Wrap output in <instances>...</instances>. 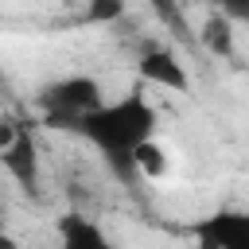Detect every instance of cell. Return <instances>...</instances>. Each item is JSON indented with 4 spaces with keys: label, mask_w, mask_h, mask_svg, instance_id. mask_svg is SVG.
I'll return each instance as SVG.
<instances>
[{
    "label": "cell",
    "mask_w": 249,
    "mask_h": 249,
    "mask_svg": "<svg viewBox=\"0 0 249 249\" xmlns=\"http://www.w3.org/2000/svg\"><path fill=\"white\" fill-rule=\"evenodd\" d=\"M70 132H78L86 144L97 148V156L121 175H136V152L156 140V105L144 93H128L121 101H105L97 113L82 117Z\"/></svg>",
    "instance_id": "6da1fadb"
},
{
    "label": "cell",
    "mask_w": 249,
    "mask_h": 249,
    "mask_svg": "<svg viewBox=\"0 0 249 249\" xmlns=\"http://www.w3.org/2000/svg\"><path fill=\"white\" fill-rule=\"evenodd\" d=\"M35 105H39V113H43L54 128H74L82 117L97 113L105 101H101V82H97V78H89V74H70V78L47 82V86L35 93Z\"/></svg>",
    "instance_id": "7a4b0ae2"
},
{
    "label": "cell",
    "mask_w": 249,
    "mask_h": 249,
    "mask_svg": "<svg viewBox=\"0 0 249 249\" xmlns=\"http://www.w3.org/2000/svg\"><path fill=\"white\" fill-rule=\"evenodd\" d=\"M198 249H249V210H218L191 226Z\"/></svg>",
    "instance_id": "3957f363"
},
{
    "label": "cell",
    "mask_w": 249,
    "mask_h": 249,
    "mask_svg": "<svg viewBox=\"0 0 249 249\" xmlns=\"http://www.w3.org/2000/svg\"><path fill=\"white\" fill-rule=\"evenodd\" d=\"M136 70H140V78H144L148 86H160V89H171V93H183V89L191 86L187 66H183L167 47H160V43H144V51H140V58H136Z\"/></svg>",
    "instance_id": "277c9868"
},
{
    "label": "cell",
    "mask_w": 249,
    "mask_h": 249,
    "mask_svg": "<svg viewBox=\"0 0 249 249\" xmlns=\"http://www.w3.org/2000/svg\"><path fill=\"white\" fill-rule=\"evenodd\" d=\"M58 249H121V245L93 218L66 214V218H58Z\"/></svg>",
    "instance_id": "5b68a950"
},
{
    "label": "cell",
    "mask_w": 249,
    "mask_h": 249,
    "mask_svg": "<svg viewBox=\"0 0 249 249\" xmlns=\"http://www.w3.org/2000/svg\"><path fill=\"white\" fill-rule=\"evenodd\" d=\"M0 160H4V171H8L23 191H39V160H35V144H31V136L19 132V140H16L12 148H4Z\"/></svg>",
    "instance_id": "8992f818"
},
{
    "label": "cell",
    "mask_w": 249,
    "mask_h": 249,
    "mask_svg": "<svg viewBox=\"0 0 249 249\" xmlns=\"http://www.w3.org/2000/svg\"><path fill=\"white\" fill-rule=\"evenodd\" d=\"M198 39H202V47H206L210 54L230 58V54H233V19H230L222 8L210 12V16L202 19V27H198Z\"/></svg>",
    "instance_id": "52a82bcc"
},
{
    "label": "cell",
    "mask_w": 249,
    "mask_h": 249,
    "mask_svg": "<svg viewBox=\"0 0 249 249\" xmlns=\"http://www.w3.org/2000/svg\"><path fill=\"white\" fill-rule=\"evenodd\" d=\"M136 175H144V179L167 175V152H163L160 140H148V144L136 152Z\"/></svg>",
    "instance_id": "ba28073f"
},
{
    "label": "cell",
    "mask_w": 249,
    "mask_h": 249,
    "mask_svg": "<svg viewBox=\"0 0 249 249\" xmlns=\"http://www.w3.org/2000/svg\"><path fill=\"white\" fill-rule=\"evenodd\" d=\"M117 16H121V4H89L86 8L89 23H105V19H117Z\"/></svg>",
    "instance_id": "9c48e42d"
},
{
    "label": "cell",
    "mask_w": 249,
    "mask_h": 249,
    "mask_svg": "<svg viewBox=\"0 0 249 249\" xmlns=\"http://www.w3.org/2000/svg\"><path fill=\"white\" fill-rule=\"evenodd\" d=\"M222 12H226L233 23H249V0H226Z\"/></svg>",
    "instance_id": "30bf717a"
},
{
    "label": "cell",
    "mask_w": 249,
    "mask_h": 249,
    "mask_svg": "<svg viewBox=\"0 0 249 249\" xmlns=\"http://www.w3.org/2000/svg\"><path fill=\"white\" fill-rule=\"evenodd\" d=\"M0 249H19V245H16V237H12V233H4V237H0Z\"/></svg>",
    "instance_id": "8fae6325"
}]
</instances>
